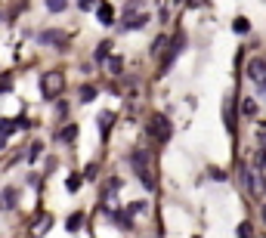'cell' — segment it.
Wrapping results in <instances>:
<instances>
[{
    "label": "cell",
    "instance_id": "d4e9b609",
    "mask_svg": "<svg viewBox=\"0 0 266 238\" xmlns=\"http://www.w3.org/2000/svg\"><path fill=\"white\" fill-rule=\"evenodd\" d=\"M10 87H13V77L10 74H0V93H7Z\"/></svg>",
    "mask_w": 266,
    "mask_h": 238
},
{
    "label": "cell",
    "instance_id": "4316f807",
    "mask_svg": "<svg viewBox=\"0 0 266 238\" xmlns=\"http://www.w3.org/2000/svg\"><path fill=\"white\" fill-rule=\"evenodd\" d=\"M93 176H96V164H90V167L84 170V180H93Z\"/></svg>",
    "mask_w": 266,
    "mask_h": 238
},
{
    "label": "cell",
    "instance_id": "30bf717a",
    "mask_svg": "<svg viewBox=\"0 0 266 238\" xmlns=\"http://www.w3.org/2000/svg\"><path fill=\"white\" fill-rule=\"evenodd\" d=\"M96 16H99V22H102V25H111V22H115V10H111L108 4H99Z\"/></svg>",
    "mask_w": 266,
    "mask_h": 238
},
{
    "label": "cell",
    "instance_id": "1f68e13d",
    "mask_svg": "<svg viewBox=\"0 0 266 238\" xmlns=\"http://www.w3.org/2000/svg\"><path fill=\"white\" fill-rule=\"evenodd\" d=\"M176 4H180V0H176Z\"/></svg>",
    "mask_w": 266,
    "mask_h": 238
},
{
    "label": "cell",
    "instance_id": "ffe728a7",
    "mask_svg": "<svg viewBox=\"0 0 266 238\" xmlns=\"http://www.w3.org/2000/svg\"><path fill=\"white\" fill-rule=\"evenodd\" d=\"M44 4H47L50 13H62V10L68 7V0H44Z\"/></svg>",
    "mask_w": 266,
    "mask_h": 238
},
{
    "label": "cell",
    "instance_id": "7a4b0ae2",
    "mask_svg": "<svg viewBox=\"0 0 266 238\" xmlns=\"http://www.w3.org/2000/svg\"><path fill=\"white\" fill-rule=\"evenodd\" d=\"M145 22H149V16L142 13V4H139V0H130V4L124 7V13H121V28L124 31H136Z\"/></svg>",
    "mask_w": 266,
    "mask_h": 238
},
{
    "label": "cell",
    "instance_id": "9c48e42d",
    "mask_svg": "<svg viewBox=\"0 0 266 238\" xmlns=\"http://www.w3.org/2000/svg\"><path fill=\"white\" fill-rule=\"evenodd\" d=\"M50 226H53V217H50V214H41V217H37V223H34V229H31V232H34V235H44V232H47Z\"/></svg>",
    "mask_w": 266,
    "mask_h": 238
},
{
    "label": "cell",
    "instance_id": "f1b7e54d",
    "mask_svg": "<svg viewBox=\"0 0 266 238\" xmlns=\"http://www.w3.org/2000/svg\"><path fill=\"white\" fill-rule=\"evenodd\" d=\"M81 10H93V0H81Z\"/></svg>",
    "mask_w": 266,
    "mask_h": 238
},
{
    "label": "cell",
    "instance_id": "484cf974",
    "mask_svg": "<svg viewBox=\"0 0 266 238\" xmlns=\"http://www.w3.org/2000/svg\"><path fill=\"white\" fill-rule=\"evenodd\" d=\"M142 211H145V204H142V201H133V204H130V211H127V214H130V217H133V214H142Z\"/></svg>",
    "mask_w": 266,
    "mask_h": 238
},
{
    "label": "cell",
    "instance_id": "8992f818",
    "mask_svg": "<svg viewBox=\"0 0 266 238\" xmlns=\"http://www.w3.org/2000/svg\"><path fill=\"white\" fill-rule=\"evenodd\" d=\"M248 77H251L254 84H263L266 81V56H257V59L248 62Z\"/></svg>",
    "mask_w": 266,
    "mask_h": 238
},
{
    "label": "cell",
    "instance_id": "5bb4252c",
    "mask_svg": "<svg viewBox=\"0 0 266 238\" xmlns=\"http://www.w3.org/2000/svg\"><path fill=\"white\" fill-rule=\"evenodd\" d=\"M111 121H115V114H111V111H102V114H99V127H102V136H108V127H111Z\"/></svg>",
    "mask_w": 266,
    "mask_h": 238
},
{
    "label": "cell",
    "instance_id": "52a82bcc",
    "mask_svg": "<svg viewBox=\"0 0 266 238\" xmlns=\"http://www.w3.org/2000/svg\"><path fill=\"white\" fill-rule=\"evenodd\" d=\"M242 183H245V189H248L251 195H260V192H263V183H260V176H257L251 167H245V164H242Z\"/></svg>",
    "mask_w": 266,
    "mask_h": 238
},
{
    "label": "cell",
    "instance_id": "4dcf8cb0",
    "mask_svg": "<svg viewBox=\"0 0 266 238\" xmlns=\"http://www.w3.org/2000/svg\"><path fill=\"white\" fill-rule=\"evenodd\" d=\"M263 223H266V204H263Z\"/></svg>",
    "mask_w": 266,
    "mask_h": 238
},
{
    "label": "cell",
    "instance_id": "44dd1931",
    "mask_svg": "<svg viewBox=\"0 0 266 238\" xmlns=\"http://www.w3.org/2000/svg\"><path fill=\"white\" fill-rule=\"evenodd\" d=\"M242 114L254 117V114H257V102H254V99H242Z\"/></svg>",
    "mask_w": 266,
    "mask_h": 238
},
{
    "label": "cell",
    "instance_id": "4fadbf2b",
    "mask_svg": "<svg viewBox=\"0 0 266 238\" xmlns=\"http://www.w3.org/2000/svg\"><path fill=\"white\" fill-rule=\"evenodd\" d=\"M170 44V37L167 34H161V37H155V44H152V56H161V50Z\"/></svg>",
    "mask_w": 266,
    "mask_h": 238
},
{
    "label": "cell",
    "instance_id": "603a6c76",
    "mask_svg": "<svg viewBox=\"0 0 266 238\" xmlns=\"http://www.w3.org/2000/svg\"><path fill=\"white\" fill-rule=\"evenodd\" d=\"M118 189H121V180H118V176H111V180H108V186H105V195H115Z\"/></svg>",
    "mask_w": 266,
    "mask_h": 238
},
{
    "label": "cell",
    "instance_id": "83f0119b",
    "mask_svg": "<svg viewBox=\"0 0 266 238\" xmlns=\"http://www.w3.org/2000/svg\"><path fill=\"white\" fill-rule=\"evenodd\" d=\"M260 145L266 148V127H260Z\"/></svg>",
    "mask_w": 266,
    "mask_h": 238
},
{
    "label": "cell",
    "instance_id": "2e32d148",
    "mask_svg": "<svg viewBox=\"0 0 266 238\" xmlns=\"http://www.w3.org/2000/svg\"><path fill=\"white\" fill-rule=\"evenodd\" d=\"M81 223H84V214H71L65 226H68V232H78V229H81Z\"/></svg>",
    "mask_w": 266,
    "mask_h": 238
},
{
    "label": "cell",
    "instance_id": "ba28073f",
    "mask_svg": "<svg viewBox=\"0 0 266 238\" xmlns=\"http://www.w3.org/2000/svg\"><path fill=\"white\" fill-rule=\"evenodd\" d=\"M223 117H226V130L235 133V108H232V99H226V105H223Z\"/></svg>",
    "mask_w": 266,
    "mask_h": 238
},
{
    "label": "cell",
    "instance_id": "e0dca14e",
    "mask_svg": "<svg viewBox=\"0 0 266 238\" xmlns=\"http://www.w3.org/2000/svg\"><path fill=\"white\" fill-rule=\"evenodd\" d=\"M232 28H235V34H248V31H251V22H248L245 16H239V19L232 22Z\"/></svg>",
    "mask_w": 266,
    "mask_h": 238
},
{
    "label": "cell",
    "instance_id": "5b68a950",
    "mask_svg": "<svg viewBox=\"0 0 266 238\" xmlns=\"http://www.w3.org/2000/svg\"><path fill=\"white\" fill-rule=\"evenodd\" d=\"M37 41L47 44V47H65V44H68V34L59 31V28H47V31L37 34Z\"/></svg>",
    "mask_w": 266,
    "mask_h": 238
},
{
    "label": "cell",
    "instance_id": "277c9868",
    "mask_svg": "<svg viewBox=\"0 0 266 238\" xmlns=\"http://www.w3.org/2000/svg\"><path fill=\"white\" fill-rule=\"evenodd\" d=\"M149 133L155 136L158 142H167L170 133H173V127H170V121H167V114H152V117H149Z\"/></svg>",
    "mask_w": 266,
    "mask_h": 238
},
{
    "label": "cell",
    "instance_id": "f546056e",
    "mask_svg": "<svg viewBox=\"0 0 266 238\" xmlns=\"http://www.w3.org/2000/svg\"><path fill=\"white\" fill-rule=\"evenodd\" d=\"M189 4H192V7H195V4H201V7H204V0H189Z\"/></svg>",
    "mask_w": 266,
    "mask_h": 238
},
{
    "label": "cell",
    "instance_id": "ac0fdd59",
    "mask_svg": "<svg viewBox=\"0 0 266 238\" xmlns=\"http://www.w3.org/2000/svg\"><path fill=\"white\" fill-rule=\"evenodd\" d=\"M108 53H111V44H108V41H102V44L96 47V62H105V59H108Z\"/></svg>",
    "mask_w": 266,
    "mask_h": 238
},
{
    "label": "cell",
    "instance_id": "6da1fadb",
    "mask_svg": "<svg viewBox=\"0 0 266 238\" xmlns=\"http://www.w3.org/2000/svg\"><path fill=\"white\" fill-rule=\"evenodd\" d=\"M130 164H133V170H136V176H139V183L152 192L155 189V173H152V161H149V152H133L130 155Z\"/></svg>",
    "mask_w": 266,
    "mask_h": 238
},
{
    "label": "cell",
    "instance_id": "3957f363",
    "mask_svg": "<svg viewBox=\"0 0 266 238\" xmlns=\"http://www.w3.org/2000/svg\"><path fill=\"white\" fill-rule=\"evenodd\" d=\"M62 90H65V77H62L59 71H47V74L41 77V93H44V99H56Z\"/></svg>",
    "mask_w": 266,
    "mask_h": 238
},
{
    "label": "cell",
    "instance_id": "d6986e66",
    "mask_svg": "<svg viewBox=\"0 0 266 238\" xmlns=\"http://www.w3.org/2000/svg\"><path fill=\"white\" fill-rule=\"evenodd\" d=\"M65 142H74V139H78V127H74V124H68V127H62V133H59Z\"/></svg>",
    "mask_w": 266,
    "mask_h": 238
},
{
    "label": "cell",
    "instance_id": "7c38bea8",
    "mask_svg": "<svg viewBox=\"0 0 266 238\" xmlns=\"http://www.w3.org/2000/svg\"><path fill=\"white\" fill-rule=\"evenodd\" d=\"M105 62H108V71H111V74H121V71H124V59H121V56H108Z\"/></svg>",
    "mask_w": 266,
    "mask_h": 238
},
{
    "label": "cell",
    "instance_id": "8fae6325",
    "mask_svg": "<svg viewBox=\"0 0 266 238\" xmlns=\"http://www.w3.org/2000/svg\"><path fill=\"white\" fill-rule=\"evenodd\" d=\"M0 207H4V211L16 207V192H13V189H7L4 195H0Z\"/></svg>",
    "mask_w": 266,
    "mask_h": 238
},
{
    "label": "cell",
    "instance_id": "cb8c5ba5",
    "mask_svg": "<svg viewBox=\"0 0 266 238\" xmlns=\"http://www.w3.org/2000/svg\"><path fill=\"white\" fill-rule=\"evenodd\" d=\"M81 99H84V102L96 99V87H81Z\"/></svg>",
    "mask_w": 266,
    "mask_h": 238
},
{
    "label": "cell",
    "instance_id": "9a60e30c",
    "mask_svg": "<svg viewBox=\"0 0 266 238\" xmlns=\"http://www.w3.org/2000/svg\"><path fill=\"white\" fill-rule=\"evenodd\" d=\"M81 180H84L81 173H71V176L65 180V189H68V192H78V189H81Z\"/></svg>",
    "mask_w": 266,
    "mask_h": 238
},
{
    "label": "cell",
    "instance_id": "7402d4cb",
    "mask_svg": "<svg viewBox=\"0 0 266 238\" xmlns=\"http://www.w3.org/2000/svg\"><path fill=\"white\" fill-rule=\"evenodd\" d=\"M235 235H239V238H254V226H251V223H239Z\"/></svg>",
    "mask_w": 266,
    "mask_h": 238
}]
</instances>
